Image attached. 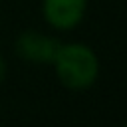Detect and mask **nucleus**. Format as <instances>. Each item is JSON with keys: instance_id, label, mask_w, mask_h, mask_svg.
Wrapping results in <instances>:
<instances>
[{"instance_id": "nucleus-1", "label": "nucleus", "mask_w": 127, "mask_h": 127, "mask_svg": "<svg viewBox=\"0 0 127 127\" xmlns=\"http://www.w3.org/2000/svg\"><path fill=\"white\" fill-rule=\"evenodd\" d=\"M56 75L69 89H87L99 75V58L85 44H62L54 62Z\"/></svg>"}, {"instance_id": "nucleus-2", "label": "nucleus", "mask_w": 127, "mask_h": 127, "mask_svg": "<svg viewBox=\"0 0 127 127\" xmlns=\"http://www.w3.org/2000/svg\"><path fill=\"white\" fill-rule=\"evenodd\" d=\"M60 46H62L60 40H56L52 36H44L34 30L22 32L16 38L18 56L26 62H32V64H52Z\"/></svg>"}, {"instance_id": "nucleus-4", "label": "nucleus", "mask_w": 127, "mask_h": 127, "mask_svg": "<svg viewBox=\"0 0 127 127\" xmlns=\"http://www.w3.org/2000/svg\"><path fill=\"white\" fill-rule=\"evenodd\" d=\"M4 77H6V62H4V58L0 54V83L4 81Z\"/></svg>"}, {"instance_id": "nucleus-3", "label": "nucleus", "mask_w": 127, "mask_h": 127, "mask_svg": "<svg viewBox=\"0 0 127 127\" xmlns=\"http://www.w3.org/2000/svg\"><path fill=\"white\" fill-rule=\"evenodd\" d=\"M85 6L87 0H44L42 14L52 28L71 30L83 20Z\"/></svg>"}]
</instances>
